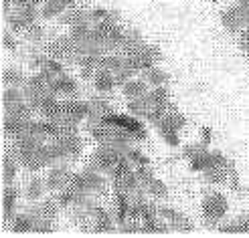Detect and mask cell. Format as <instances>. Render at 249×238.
I'll use <instances>...</instances> for the list:
<instances>
[{"instance_id": "obj_22", "label": "cell", "mask_w": 249, "mask_h": 238, "mask_svg": "<svg viewBox=\"0 0 249 238\" xmlns=\"http://www.w3.org/2000/svg\"><path fill=\"white\" fill-rule=\"evenodd\" d=\"M2 81L6 87H22L27 83V77H24L22 71H18V69H6L2 75Z\"/></svg>"}, {"instance_id": "obj_2", "label": "cell", "mask_w": 249, "mask_h": 238, "mask_svg": "<svg viewBox=\"0 0 249 238\" xmlns=\"http://www.w3.org/2000/svg\"><path fill=\"white\" fill-rule=\"evenodd\" d=\"M227 208H229V204H227L225 196L219 194V192H211L203 200V218H205V222H209V224L219 222L223 216L227 214Z\"/></svg>"}, {"instance_id": "obj_10", "label": "cell", "mask_w": 249, "mask_h": 238, "mask_svg": "<svg viewBox=\"0 0 249 238\" xmlns=\"http://www.w3.org/2000/svg\"><path fill=\"white\" fill-rule=\"evenodd\" d=\"M128 111L132 115H138V117H146L148 111H150L154 105L150 101V95H142V97H134V99H128Z\"/></svg>"}, {"instance_id": "obj_31", "label": "cell", "mask_w": 249, "mask_h": 238, "mask_svg": "<svg viewBox=\"0 0 249 238\" xmlns=\"http://www.w3.org/2000/svg\"><path fill=\"white\" fill-rule=\"evenodd\" d=\"M239 47H241V51L249 55V27L239 34Z\"/></svg>"}, {"instance_id": "obj_8", "label": "cell", "mask_w": 249, "mask_h": 238, "mask_svg": "<svg viewBox=\"0 0 249 238\" xmlns=\"http://www.w3.org/2000/svg\"><path fill=\"white\" fill-rule=\"evenodd\" d=\"M31 123H33V119H20L17 115L6 113V117H4V133L8 137H12V140H17V137L24 135L31 129Z\"/></svg>"}, {"instance_id": "obj_11", "label": "cell", "mask_w": 249, "mask_h": 238, "mask_svg": "<svg viewBox=\"0 0 249 238\" xmlns=\"http://www.w3.org/2000/svg\"><path fill=\"white\" fill-rule=\"evenodd\" d=\"M45 190H49L47 180L35 176V178L29 180L27 190H24V196H27V200H31V202H36V200H41L45 196Z\"/></svg>"}, {"instance_id": "obj_29", "label": "cell", "mask_w": 249, "mask_h": 238, "mask_svg": "<svg viewBox=\"0 0 249 238\" xmlns=\"http://www.w3.org/2000/svg\"><path fill=\"white\" fill-rule=\"evenodd\" d=\"M203 154H207V147L205 145H186L184 147V156L189 158V159L198 158V156H203Z\"/></svg>"}, {"instance_id": "obj_4", "label": "cell", "mask_w": 249, "mask_h": 238, "mask_svg": "<svg viewBox=\"0 0 249 238\" xmlns=\"http://www.w3.org/2000/svg\"><path fill=\"white\" fill-rule=\"evenodd\" d=\"M55 142L61 145V149H63V154H65V161H73V159H77L83 152V143L79 140V135L77 133H69V135H57L55 137Z\"/></svg>"}, {"instance_id": "obj_5", "label": "cell", "mask_w": 249, "mask_h": 238, "mask_svg": "<svg viewBox=\"0 0 249 238\" xmlns=\"http://www.w3.org/2000/svg\"><path fill=\"white\" fill-rule=\"evenodd\" d=\"M77 81L67 77V75H59L55 77V81L51 83V93H55L57 97H65V99H75L77 97Z\"/></svg>"}, {"instance_id": "obj_24", "label": "cell", "mask_w": 249, "mask_h": 238, "mask_svg": "<svg viewBox=\"0 0 249 238\" xmlns=\"http://www.w3.org/2000/svg\"><path fill=\"white\" fill-rule=\"evenodd\" d=\"M146 190L150 192L154 198H166L168 196V188H166V184L162 182V180H158V178H154L150 184L146 186Z\"/></svg>"}, {"instance_id": "obj_17", "label": "cell", "mask_w": 249, "mask_h": 238, "mask_svg": "<svg viewBox=\"0 0 249 238\" xmlns=\"http://www.w3.org/2000/svg\"><path fill=\"white\" fill-rule=\"evenodd\" d=\"M142 75H144L142 79H144L148 85L160 87V85H166V83H168V73H166V71H162L158 65H154V67H150V69L142 71Z\"/></svg>"}, {"instance_id": "obj_27", "label": "cell", "mask_w": 249, "mask_h": 238, "mask_svg": "<svg viewBox=\"0 0 249 238\" xmlns=\"http://www.w3.org/2000/svg\"><path fill=\"white\" fill-rule=\"evenodd\" d=\"M132 75H134V71L132 69H128V67H124V69H120L116 75H114V79H116V87H124L130 79H132Z\"/></svg>"}, {"instance_id": "obj_14", "label": "cell", "mask_w": 249, "mask_h": 238, "mask_svg": "<svg viewBox=\"0 0 249 238\" xmlns=\"http://www.w3.org/2000/svg\"><path fill=\"white\" fill-rule=\"evenodd\" d=\"M24 99H27V95H24L22 87H6V91L2 93V105L8 111V109H12L15 105L22 103Z\"/></svg>"}, {"instance_id": "obj_16", "label": "cell", "mask_w": 249, "mask_h": 238, "mask_svg": "<svg viewBox=\"0 0 249 238\" xmlns=\"http://www.w3.org/2000/svg\"><path fill=\"white\" fill-rule=\"evenodd\" d=\"M12 232H33L35 230V216L29 212H22V214L12 218Z\"/></svg>"}, {"instance_id": "obj_9", "label": "cell", "mask_w": 249, "mask_h": 238, "mask_svg": "<svg viewBox=\"0 0 249 238\" xmlns=\"http://www.w3.org/2000/svg\"><path fill=\"white\" fill-rule=\"evenodd\" d=\"M231 164H225V166H213V168H205L203 170V180L207 184H213V186H223L229 182V176H231Z\"/></svg>"}, {"instance_id": "obj_1", "label": "cell", "mask_w": 249, "mask_h": 238, "mask_svg": "<svg viewBox=\"0 0 249 238\" xmlns=\"http://www.w3.org/2000/svg\"><path fill=\"white\" fill-rule=\"evenodd\" d=\"M59 202L57 200H43L36 206L31 208V214L35 216V230L33 232H53L55 220L59 216Z\"/></svg>"}, {"instance_id": "obj_12", "label": "cell", "mask_w": 249, "mask_h": 238, "mask_svg": "<svg viewBox=\"0 0 249 238\" xmlns=\"http://www.w3.org/2000/svg\"><path fill=\"white\" fill-rule=\"evenodd\" d=\"M160 214H162L164 218H168V222L172 224L174 230H193V224L189 222V218H186L184 214H180V212H177V210L162 208L160 210Z\"/></svg>"}, {"instance_id": "obj_3", "label": "cell", "mask_w": 249, "mask_h": 238, "mask_svg": "<svg viewBox=\"0 0 249 238\" xmlns=\"http://www.w3.org/2000/svg\"><path fill=\"white\" fill-rule=\"evenodd\" d=\"M71 178H73V172L67 168V164H57L51 168V172H49L47 186H49V190L59 192L71 184Z\"/></svg>"}, {"instance_id": "obj_23", "label": "cell", "mask_w": 249, "mask_h": 238, "mask_svg": "<svg viewBox=\"0 0 249 238\" xmlns=\"http://www.w3.org/2000/svg\"><path fill=\"white\" fill-rule=\"evenodd\" d=\"M17 188L15 186H8V188H4V218L8 220L10 218V214H12V210H15V206H17Z\"/></svg>"}, {"instance_id": "obj_6", "label": "cell", "mask_w": 249, "mask_h": 238, "mask_svg": "<svg viewBox=\"0 0 249 238\" xmlns=\"http://www.w3.org/2000/svg\"><path fill=\"white\" fill-rule=\"evenodd\" d=\"M83 184L89 194H106L107 192V180L104 178L102 172H97L93 168H87L83 174Z\"/></svg>"}, {"instance_id": "obj_25", "label": "cell", "mask_w": 249, "mask_h": 238, "mask_svg": "<svg viewBox=\"0 0 249 238\" xmlns=\"http://www.w3.org/2000/svg\"><path fill=\"white\" fill-rule=\"evenodd\" d=\"M229 164L227 158L223 156V152H207V168H213V166H225Z\"/></svg>"}, {"instance_id": "obj_7", "label": "cell", "mask_w": 249, "mask_h": 238, "mask_svg": "<svg viewBox=\"0 0 249 238\" xmlns=\"http://www.w3.org/2000/svg\"><path fill=\"white\" fill-rule=\"evenodd\" d=\"M89 101H79V99L75 97V99H65L63 101V115L65 117H69V119H73V121H83L85 117H89Z\"/></svg>"}, {"instance_id": "obj_21", "label": "cell", "mask_w": 249, "mask_h": 238, "mask_svg": "<svg viewBox=\"0 0 249 238\" xmlns=\"http://www.w3.org/2000/svg\"><path fill=\"white\" fill-rule=\"evenodd\" d=\"M148 95H150V101L154 107H168V89L164 85H160V87H154L152 91H148Z\"/></svg>"}, {"instance_id": "obj_32", "label": "cell", "mask_w": 249, "mask_h": 238, "mask_svg": "<svg viewBox=\"0 0 249 238\" xmlns=\"http://www.w3.org/2000/svg\"><path fill=\"white\" fill-rule=\"evenodd\" d=\"M4 45H6V47H15V41H10V36L4 34Z\"/></svg>"}, {"instance_id": "obj_28", "label": "cell", "mask_w": 249, "mask_h": 238, "mask_svg": "<svg viewBox=\"0 0 249 238\" xmlns=\"http://www.w3.org/2000/svg\"><path fill=\"white\" fill-rule=\"evenodd\" d=\"M128 158H130V161H132V164H138V166H148V158L140 152V149H128Z\"/></svg>"}, {"instance_id": "obj_13", "label": "cell", "mask_w": 249, "mask_h": 238, "mask_svg": "<svg viewBox=\"0 0 249 238\" xmlns=\"http://www.w3.org/2000/svg\"><path fill=\"white\" fill-rule=\"evenodd\" d=\"M93 87H95V91H99V93H109V91L116 87L114 73L99 69V71L95 73V77H93Z\"/></svg>"}, {"instance_id": "obj_18", "label": "cell", "mask_w": 249, "mask_h": 238, "mask_svg": "<svg viewBox=\"0 0 249 238\" xmlns=\"http://www.w3.org/2000/svg\"><path fill=\"white\" fill-rule=\"evenodd\" d=\"M89 117H99V119H106L109 113H111V105L107 99L104 97H93L89 101Z\"/></svg>"}, {"instance_id": "obj_19", "label": "cell", "mask_w": 249, "mask_h": 238, "mask_svg": "<svg viewBox=\"0 0 249 238\" xmlns=\"http://www.w3.org/2000/svg\"><path fill=\"white\" fill-rule=\"evenodd\" d=\"M126 67V57H122V55H104L102 57V63H99V69H104V71H109V73H118L120 69Z\"/></svg>"}, {"instance_id": "obj_15", "label": "cell", "mask_w": 249, "mask_h": 238, "mask_svg": "<svg viewBox=\"0 0 249 238\" xmlns=\"http://www.w3.org/2000/svg\"><path fill=\"white\" fill-rule=\"evenodd\" d=\"M122 93L126 95V99H134V97H142L148 93V83L144 79H130L126 85L122 87Z\"/></svg>"}, {"instance_id": "obj_30", "label": "cell", "mask_w": 249, "mask_h": 238, "mask_svg": "<svg viewBox=\"0 0 249 238\" xmlns=\"http://www.w3.org/2000/svg\"><path fill=\"white\" fill-rule=\"evenodd\" d=\"M45 69H47L49 73H53L55 77L63 75V65H61V61H59V59H49V61H47V65H45Z\"/></svg>"}, {"instance_id": "obj_26", "label": "cell", "mask_w": 249, "mask_h": 238, "mask_svg": "<svg viewBox=\"0 0 249 238\" xmlns=\"http://www.w3.org/2000/svg\"><path fill=\"white\" fill-rule=\"evenodd\" d=\"M24 36H27L31 43H41V41H43V36H45V31L35 22V24H31L27 31H24Z\"/></svg>"}, {"instance_id": "obj_20", "label": "cell", "mask_w": 249, "mask_h": 238, "mask_svg": "<svg viewBox=\"0 0 249 238\" xmlns=\"http://www.w3.org/2000/svg\"><path fill=\"white\" fill-rule=\"evenodd\" d=\"M111 228H114V222H111L109 212L99 208L93 214V232H109Z\"/></svg>"}]
</instances>
